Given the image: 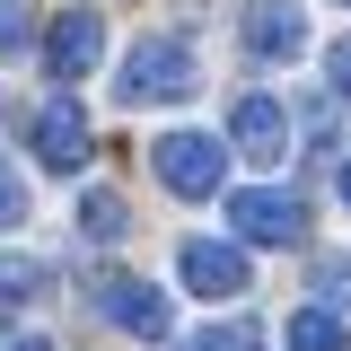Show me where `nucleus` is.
Returning <instances> with one entry per match:
<instances>
[{"label":"nucleus","instance_id":"nucleus-1","mask_svg":"<svg viewBox=\"0 0 351 351\" xmlns=\"http://www.w3.org/2000/svg\"><path fill=\"white\" fill-rule=\"evenodd\" d=\"M193 88H202V62H193V44H184V36H132L123 80H114L123 106H184Z\"/></svg>","mask_w":351,"mask_h":351},{"label":"nucleus","instance_id":"nucleus-2","mask_svg":"<svg viewBox=\"0 0 351 351\" xmlns=\"http://www.w3.org/2000/svg\"><path fill=\"white\" fill-rule=\"evenodd\" d=\"M149 167H158L167 193L211 202L219 184H228V141H211V132H158V141H149Z\"/></svg>","mask_w":351,"mask_h":351},{"label":"nucleus","instance_id":"nucleus-3","mask_svg":"<svg viewBox=\"0 0 351 351\" xmlns=\"http://www.w3.org/2000/svg\"><path fill=\"white\" fill-rule=\"evenodd\" d=\"M228 228H237V255L246 246H299L307 237V202L281 184H237L228 193Z\"/></svg>","mask_w":351,"mask_h":351},{"label":"nucleus","instance_id":"nucleus-4","mask_svg":"<svg viewBox=\"0 0 351 351\" xmlns=\"http://www.w3.org/2000/svg\"><path fill=\"white\" fill-rule=\"evenodd\" d=\"M97 307L123 325V334H141V343H167V325H176V307L158 281H141V272H106L97 281Z\"/></svg>","mask_w":351,"mask_h":351},{"label":"nucleus","instance_id":"nucleus-5","mask_svg":"<svg viewBox=\"0 0 351 351\" xmlns=\"http://www.w3.org/2000/svg\"><path fill=\"white\" fill-rule=\"evenodd\" d=\"M27 149H36L53 176H71V167H88V149H97V141H88V114L71 106V97H44L36 114H27Z\"/></svg>","mask_w":351,"mask_h":351},{"label":"nucleus","instance_id":"nucleus-6","mask_svg":"<svg viewBox=\"0 0 351 351\" xmlns=\"http://www.w3.org/2000/svg\"><path fill=\"white\" fill-rule=\"evenodd\" d=\"M97 53H106V18H97V9H62V18L44 27V62H53V80H88Z\"/></svg>","mask_w":351,"mask_h":351},{"label":"nucleus","instance_id":"nucleus-7","mask_svg":"<svg viewBox=\"0 0 351 351\" xmlns=\"http://www.w3.org/2000/svg\"><path fill=\"white\" fill-rule=\"evenodd\" d=\"M176 272H184L193 299H237V290H246V255H237L228 237H184Z\"/></svg>","mask_w":351,"mask_h":351},{"label":"nucleus","instance_id":"nucleus-8","mask_svg":"<svg viewBox=\"0 0 351 351\" xmlns=\"http://www.w3.org/2000/svg\"><path fill=\"white\" fill-rule=\"evenodd\" d=\"M228 141H237V149H246V158H255V167H281V149H290V114H281V97H237V106H228Z\"/></svg>","mask_w":351,"mask_h":351},{"label":"nucleus","instance_id":"nucleus-9","mask_svg":"<svg viewBox=\"0 0 351 351\" xmlns=\"http://www.w3.org/2000/svg\"><path fill=\"white\" fill-rule=\"evenodd\" d=\"M246 53L255 62H299L307 53V9L299 0H255L246 9Z\"/></svg>","mask_w":351,"mask_h":351},{"label":"nucleus","instance_id":"nucleus-10","mask_svg":"<svg viewBox=\"0 0 351 351\" xmlns=\"http://www.w3.org/2000/svg\"><path fill=\"white\" fill-rule=\"evenodd\" d=\"M123 228H132V202L114 193V184H88V193H80V237H88V246H114Z\"/></svg>","mask_w":351,"mask_h":351},{"label":"nucleus","instance_id":"nucleus-11","mask_svg":"<svg viewBox=\"0 0 351 351\" xmlns=\"http://www.w3.org/2000/svg\"><path fill=\"white\" fill-rule=\"evenodd\" d=\"M281 351H351V325L334 307H299V316L281 325Z\"/></svg>","mask_w":351,"mask_h":351},{"label":"nucleus","instance_id":"nucleus-12","mask_svg":"<svg viewBox=\"0 0 351 351\" xmlns=\"http://www.w3.org/2000/svg\"><path fill=\"white\" fill-rule=\"evenodd\" d=\"M44 290H53V263L44 255H0V316L9 307H36Z\"/></svg>","mask_w":351,"mask_h":351},{"label":"nucleus","instance_id":"nucleus-13","mask_svg":"<svg viewBox=\"0 0 351 351\" xmlns=\"http://www.w3.org/2000/svg\"><path fill=\"white\" fill-rule=\"evenodd\" d=\"M193 351H272V343H263L255 316H228V325H202V334H193Z\"/></svg>","mask_w":351,"mask_h":351},{"label":"nucleus","instance_id":"nucleus-14","mask_svg":"<svg viewBox=\"0 0 351 351\" xmlns=\"http://www.w3.org/2000/svg\"><path fill=\"white\" fill-rule=\"evenodd\" d=\"M27 44H36L27 9H18V0H0V62H9V53H27Z\"/></svg>","mask_w":351,"mask_h":351},{"label":"nucleus","instance_id":"nucleus-15","mask_svg":"<svg viewBox=\"0 0 351 351\" xmlns=\"http://www.w3.org/2000/svg\"><path fill=\"white\" fill-rule=\"evenodd\" d=\"M27 219V184H18V167L0 158V228H18Z\"/></svg>","mask_w":351,"mask_h":351},{"label":"nucleus","instance_id":"nucleus-16","mask_svg":"<svg viewBox=\"0 0 351 351\" xmlns=\"http://www.w3.org/2000/svg\"><path fill=\"white\" fill-rule=\"evenodd\" d=\"M316 290H325L334 307H351V263H316Z\"/></svg>","mask_w":351,"mask_h":351},{"label":"nucleus","instance_id":"nucleus-17","mask_svg":"<svg viewBox=\"0 0 351 351\" xmlns=\"http://www.w3.org/2000/svg\"><path fill=\"white\" fill-rule=\"evenodd\" d=\"M325 71H334V97H351V36L334 44V53H325Z\"/></svg>","mask_w":351,"mask_h":351},{"label":"nucleus","instance_id":"nucleus-18","mask_svg":"<svg viewBox=\"0 0 351 351\" xmlns=\"http://www.w3.org/2000/svg\"><path fill=\"white\" fill-rule=\"evenodd\" d=\"M0 351H53V343H44V334H9Z\"/></svg>","mask_w":351,"mask_h":351},{"label":"nucleus","instance_id":"nucleus-19","mask_svg":"<svg viewBox=\"0 0 351 351\" xmlns=\"http://www.w3.org/2000/svg\"><path fill=\"white\" fill-rule=\"evenodd\" d=\"M334 184H343V202H351V158H343V176H334Z\"/></svg>","mask_w":351,"mask_h":351}]
</instances>
